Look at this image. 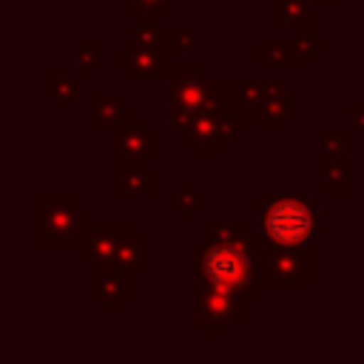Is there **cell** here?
<instances>
[{
    "mask_svg": "<svg viewBox=\"0 0 364 364\" xmlns=\"http://www.w3.org/2000/svg\"><path fill=\"white\" fill-rule=\"evenodd\" d=\"M316 216L304 199L279 196L262 208V233L270 245L293 247L301 245L313 233Z\"/></svg>",
    "mask_w": 364,
    "mask_h": 364,
    "instance_id": "6da1fadb",
    "label": "cell"
},
{
    "mask_svg": "<svg viewBox=\"0 0 364 364\" xmlns=\"http://www.w3.org/2000/svg\"><path fill=\"white\" fill-rule=\"evenodd\" d=\"M199 270H202V279L210 287L239 290L250 279V259H247L242 245H236V242H216L202 256Z\"/></svg>",
    "mask_w": 364,
    "mask_h": 364,
    "instance_id": "7a4b0ae2",
    "label": "cell"
},
{
    "mask_svg": "<svg viewBox=\"0 0 364 364\" xmlns=\"http://www.w3.org/2000/svg\"><path fill=\"white\" fill-rule=\"evenodd\" d=\"M43 230H48V233H63V239H65V233H71L74 230V205L68 202H60V205H54V202H43Z\"/></svg>",
    "mask_w": 364,
    "mask_h": 364,
    "instance_id": "3957f363",
    "label": "cell"
}]
</instances>
